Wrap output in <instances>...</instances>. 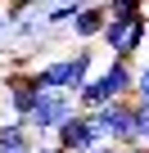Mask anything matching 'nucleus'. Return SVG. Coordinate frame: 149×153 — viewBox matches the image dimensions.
<instances>
[{
	"instance_id": "7",
	"label": "nucleus",
	"mask_w": 149,
	"mask_h": 153,
	"mask_svg": "<svg viewBox=\"0 0 149 153\" xmlns=\"http://www.w3.org/2000/svg\"><path fill=\"white\" fill-rule=\"evenodd\" d=\"M100 72H104V81L113 86V95H118V99H131V90H136V72H140V68H136V59H109Z\"/></svg>"
},
{
	"instance_id": "13",
	"label": "nucleus",
	"mask_w": 149,
	"mask_h": 153,
	"mask_svg": "<svg viewBox=\"0 0 149 153\" xmlns=\"http://www.w3.org/2000/svg\"><path fill=\"white\" fill-rule=\"evenodd\" d=\"M41 23H45V14H41V18H18V23H14V36H23V41H27V36H36V32H41Z\"/></svg>"
},
{
	"instance_id": "11",
	"label": "nucleus",
	"mask_w": 149,
	"mask_h": 153,
	"mask_svg": "<svg viewBox=\"0 0 149 153\" xmlns=\"http://www.w3.org/2000/svg\"><path fill=\"white\" fill-rule=\"evenodd\" d=\"M109 18H113V23H136V18H149V0H109Z\"/></svg>"
},
{
	"instance_id": "14",
	"label": "nucleus",
	"mask_w": 149,
	"mask_h": 153,
	"mask_svg": "<svg viewBox=\"0 0 149 153\" xmlns=\"http://www.w3.org/2000/svg\"><path fill=\"white\" fill-rule=\"evenodd\" d=\"M136 135L140 144H149V104H136Z\"/></svg>"
},
{
	"instance_id": "16",
	"label": "nucleus",
	"mask_w": 149,
	"mask_h": 153,
	"mask_svg": "<svg viewBox=\"0 0 149 153\" xmlns=\"http://www.w3.org/2000/svg\"><path fill=\"white\" fill-rule=\"evenodd\" d=\"M5 32H14V18H9L5 9H0V36H5Z\"/></svg>"
},
{
	"instance_id": "10",
	"label": "nucleus",
	"mask_w": 149,
	"mask_h": 153,
	"mask_svg": "<svg viewBox=\"0 0 149 153\" xmlns=\"http://www.w3.org/2000/svg\"><path fill=\"white\" fill-rule=\"evenodd\" d=\"M91 5H100V0H59V5L45 9V27H50V32H54V27H72V18L86 14Z\"/></svg>"
},
{
	"instance_id": "17",
	"label": "nucleus",
	"mask_w": 149,
	"mask_h": 153,
	"mask_svg": "<svg viewBox=\"0 0 149 153\" xmlns=\"http://www.w3.org/2000/svg\"><path fill=\"white\" fill-rule=\"evenodd\" d=\"M32 5H36V9H50V5H59V0H32Z\"/></svg>"
},
{
	"instance_id": "9",
	"label": "nucleus",
	"mask_w": 149,
	"mask_h": 153,
	"mask_svg": "<svg viewBox=\"0 0 149 153\" xmlns=\"http://www.w3.org/2000/svg\"><path fill=\"white\" fill-rule=\"evenodd\" d=\"M113 99H118V95H113V86L104 81V72H95L91 81H86V90L77 95V108H82V113H100V108L113 104Z\"/></svg>"
},
{
	"instance_id": "3",
	"label": "nucleus",
	"mask_w": 149,
	"mask_h": 153,
	"mask_svg": "<svg viewBox=\"0 0 149 153\" xmlns=\"http://www.w3.org/2000/svg\"><path fill=\"white\" fill-rule=\"evenodd\" d=\"M149 41V18H136V23H109L100 45L109 50V59H136Z\"/></svg>"
},
{
	"instance_id": "12",
	"label": "nucleus",
	"mask_w": 149,
	"mask_h": 153,
	"mask_svg": "<svg viewBox=\"0 0 149 153\" xmlns=\"http://www.w3.org/2000/svg\"><path fill=\"white\" fill-rule=\"evenodd\" d=\"M131 99H136V104H149V68L136 72V90H131Z\"/></svg>"
},
{
	"instance_id": "18",
	"label": "nucleus",
	"mask_w": 149,
	"mask_h": 153,
	"mask_svg": "<svg viewBox=\"0 0 149 153\" xmlns=\"http://www.w3.org/2000/svg\"><path fill=\"white\" fill-rule=\"evenodd\" d=\"M14 153H36V149H14Z\"/></svg>"
},
{
	"instance_id": "8",
	"label": "nucleus",
	"mask_w": 149,
	"mask_h": 153,
	"mask_svg": "<svg viewBox=\"0 0 149 153\" xmlns=\"http://www.w3.org/2000/svg\"><path fill=\"white\" fill-rule=\"evenodd\" d=\"M41 144V135L27 126V122H0V153H14V149H36Z\"/></svg>"
},
{
	"instance_id": "2",
	"label": "nucleus",
	"mask_w": 149,
	"mask_h": 153,
	"mask_svg": "<svg viewBox=\"0 0 149 153\" xmlns=\"http://www.w3.org/2000/svg\"><path fill=\"white\" fill-rule=\"evenodd\" d=\"M72 113H82L77 108V95H68V90H50V95H41V104L32 108V117H27V126L41 135V140H50Z\"/></svg>"
},
{
	"instance_id": "5",
	"label": "nucleus",
	"mask_w": 149,
	"mask_h": 153,
	"mask_svg": "<svg viewBox=\"0 0 149 153\" xmlns=\"http://www.w3.org/2000/svg\"><path fill=\"white\" fill-rule=\"evenodd\" d=\"M50 140H54L59 149H68V153H86V149H100V144H104V135H100V126H95L91 113H72Z\"/></svg>"
},
{
	"instance_id": "6",
	"label": "nucleus",
	"mask_w": 149,
	"mask_h": 153,
	"mask_svg": "<svg viewBox=\"0 0 149 153\" xmlns=\"http://www.w3.org/2000/svg\"><path fill=\"white\" fill-rule=\"evenodd\" d=\"M113 18H109V5H91L86 14H77V18H72V41H77V45H95L100 36H104V27H109Z\"/></svg>"
},
{
	"instance_id": "1",
	"label": "nucleus",
	"mask_w": 149,
	"mask_h": 153,
	"mask_svg": "<svg viewBox=\"0 0 149 153\" xmlns=\"http://www.w3.org/2000/svg\"><path fill=\"white\" fill-rule=\"evenodd\" d=\"M91 117H95L104 144H122V149L140 144V135H136V99H113V104H104Z\"/></svg>"
},
{
	"instance_id": "4",
	"label": "nucleus",
	"mask_w": 149,
	"mask_h": 153,
	"mask_svg": "<svg viewBox=\"0 0 149 153\" xmlns=\"http://www.w3.org/2000/svg\"><path fill=\"white\" fill-rule=\"evenodd\" d=\"M41 95H50V90H41L36 81H32V72H5V108H9V117L14 122H27L32 117V108L41 104Z\"/></svg>"
},
{
	"instance_id": "15",
	"label": "nucleus",
	"mask_w": 149,
	"mask_h": 153,
	"mask_svg": "<svg viewBox=\"0 0 149 153\" xmlns=\"http://www.w3.org/2000/svg\"><path fill=\"white\" fill-rule=\"evenodd\" d=\"M36 153H68V149H59L54 140H41V144H36Z\"/></svg>"
}]
</instances>
